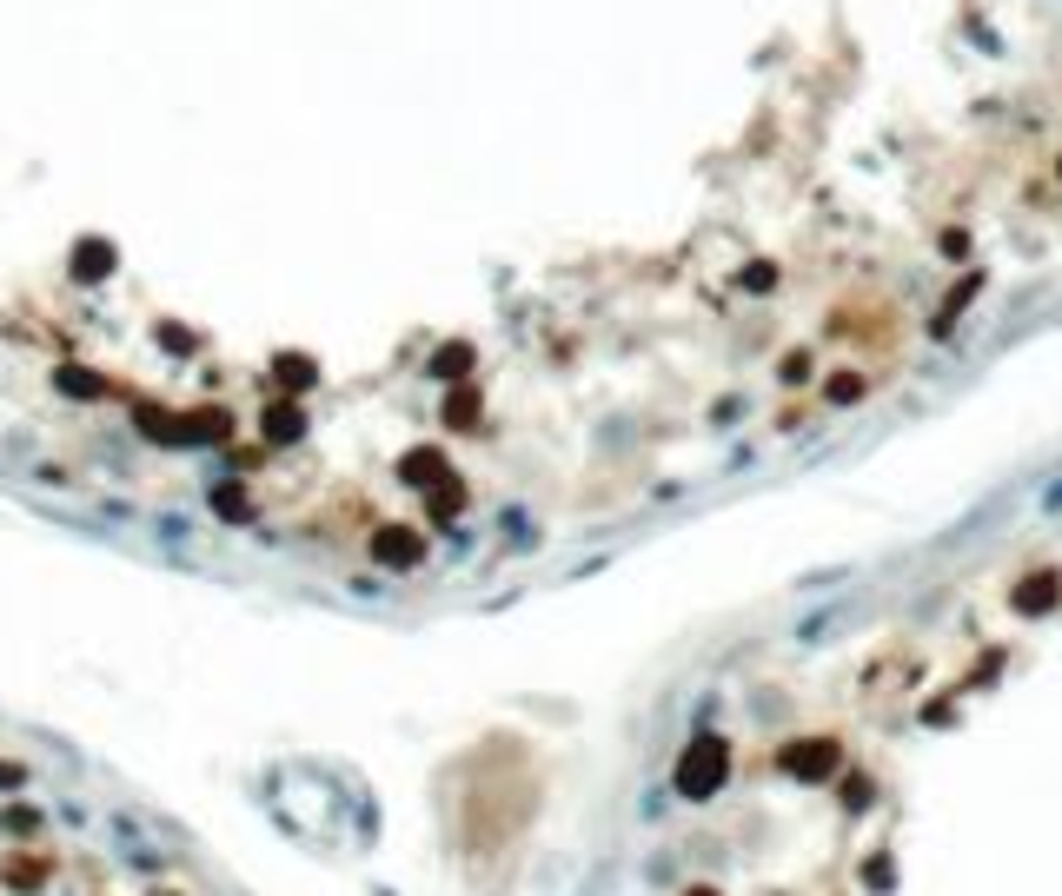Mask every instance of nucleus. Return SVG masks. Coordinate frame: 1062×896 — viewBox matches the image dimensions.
Returning a JSON list of instances; mask_svg holds the SVG:
<instances>
[{"label": "nucleus", "mask_w": 1062, "mask_h": 896, "mask_svg": "<svg viewBox=\"0 0 1062 896\" xmlns=\"http://www.w3.org/2000/svg\"><path fill=\"white\" fill-rule=\"evenodd\" d=\"M465 366H472V346H445V353H439V372H445V379H458Z\"/></svg>", "instance_id": "8"}, {"label": "nucleus", "mask_w": 1062, "mask_h": 896, "mask_svg": "<svg viewBox=\"0 0 1062 896\" xmlns=\"http://www.w3.org/2000/svg\"><path fill=\"white\" fill-rule=\"evenodd\" d=\"M976 286H983V279H976V273H969V279H963V286L950 292V306H943V325H950V319H956V312H963V306L976 299Z\"/></svg>", "instance_id": "7"}, {"label": "nucleus", "mask_w": 1062, "mask_h": 896, "mask_svg": "<svg viewBox=\"0 0 1062 896\" xmlns=\"http://www.w3.org/2000/svg\"><path fill=\"white\" fill-rule=\"evenodd\" d=\"M472 413H478V398H472V392H458V398L445 405V419H452V426H472Z\"/></svg>", "instance_id": "9"}, {"label": "nucleus", "mask_w": 1062, "mask_h": 896, "mask_svg": "<svg viewBox=\"0 0 1062 896\" xmlns=\"http://www.w3.org/2000/svg\"><path fill=\"white\" fill-rule=\"evenodd\" d=\"M379 558H385V564H419V531L385 525V531H379Z\"/></svg>", "instance_id": "4"}, {"label": "nucleus", "mask_w": 1062, "mask_h": 896, "mask_svg": "<svg viewBox=\"0 0 1062 896\" xmlns=\"http://www.w3.org/2000/svg\"><path fill=\"white\" fill-rule=\"evenodd\" d=\"M1010 605H1016L1023 618H1036V611H1049V605H1055V578H1049V572H1029V578H1023V585L1010 592Z\"/></svg>", "instance_id": "3"}, {"label": "nucleus", "mask_w": 1062, "mask_h": 896, "mask_svg": "<svg viewBox=\"0 0 1062 896\" xmlns=\"http://www.w3.org/2000/svg\"><path fill=\"white\" fill-rule=\"evenodd\" d=\"M452 512H465V492H458L452 478H439L432 485V518H452Z\"/></svg>", "instance_id": "6"}, {"label": "nucleus", "mask_w": 1062, "mask_h": 896, "mask_svg": "<svg viewBox=\"0 0 1062 896\" xmlns=\"http://www.w3.org/2000/svg\"><path fill=\"white\" fill-rule=\"evenodd\" d=\"M857 392H863V379H857V372H844V379H831V398H837V405H850Z\"/></svg>", "instance_id": "10"}, {"label": "nucleus", "mask_w": 1062, "mask_h": 896, "mask_svg": "<svg viewBox=\"0 0 1062 896\" xmlns=\"http://www.w3.org/2000/svg\"><path fill=\"white\" fill-rule=\"evenodd\" d=\"M405 478H413V485H439L445 478V458L439 452H413V458H405Z\"/></svg>", "instance_id": "5"}, {"label": "nucleus", "mask_w": 1062, "mask_h": 896, "mask_svg": "<svg viewBox=\"0 0 1062 896\" xmlns=\"http://www.w3.org/2000/svg\"><path fill=\"white\" fill-rule=\"evenodd\" d=\"M684 896H717V889H704V883H697V889H684Z\"/></svg>", "instance_id": "11"}, {"label": "nucleus", "mask_w": 1062, "mask_h": 896, "mask_svg": "<svg viewBox=\"0 0 1062 896\" xmlns=\"http://www.w3.org/2000/svg\"><path fill=\"white\" fill-rule=\"evenodd\" d=\"M1055 174H1062V167H1055Z\"/></svg>", "instance_id": "12"}, {"label": "nucleus", "mask_w": 1062, "mask_h": 896, "mask_svg": "<svg viewBox=\"0 0 1062 896\" xmlns=\"http://www.w3.org/2000/svg\"><path fill=\"white\" fill-rule=\"evenodd\" d=\"M724 777H730L724 738H691L684 757H678V790L684 797H711V790H724Z\"/></svg>", "instance_id": "1"}, {"label": "nucleus", "mask_w": 1062, "mask_h": 896, "mask_svg": "<svg viewBox=\"0 0 1062 896\" xmlns=\"http://www.w3.org/2000/svg\"><path fill=\"white\" fill-rule=\"evenodd\" d=\"M790 777H803V784H816V777H831L837 770V744L831 738H803V744H790L784 757H777Z\"/></svg>", "instance_id": "2"}]
</instances>
